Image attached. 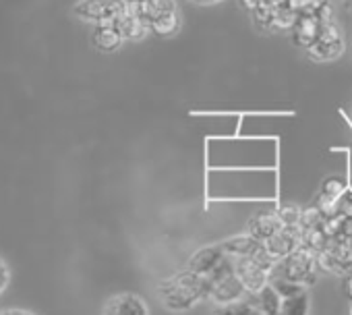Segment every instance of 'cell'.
Here are the masks:
<instances>
[{
    "label": "cell",
    "mask_w": 352,
    "mask_h": 315,
    "mask_svg": "<svg viewBox=\"0 0 352 315\" xmlns=\"http://www.w3.org/2000/svg\"><path fill=\"white\" fill-rule=\"evenodd\" d=\"M325 5H329V0H288V7L296 15H315Z\"/></svg>",
    "instance_id": "20"
},
{
    "label": "cell",
    "mask_w": 352,
    "mask_h": 315,
    "mask_svg": "<svg viewBox=\"0 0 352 315\" xmlns=\"http://www.w3.org/2000/svg\"><path fill=\"white\" fill-rule=\"evenodd\" d=\"M206 282H208V298L206 301H212L214 305H230L249 294L245 284L236 276L234 259L230 255L210 276H206Z\"/></svg>",
    "instance_id": "2"
},
{
    "label": "cell",
    "mask_w": 352,
    "mask_h": 315,
    "mask_svg": "<svg viewBox=\"0 0 352 315\" xmlns=\"http://www.w3.org/2000/svg\"><path fill=\"white\" fill-rule=\"evenodd\" d=\"M214 315H263V313L255 307L251 294H247L245 298H241V301H236V303H230V305H216Z\"/></svg>",
    "instance_id": "16"
},
{
    "label": "cell",
    "mask_w": 352,
    "mask_h": 315,
    "mask_svg": "<svg viewBox=\"0 0 352 315\" xmlns=\"http://www.w3.org/2000/svg\"><path fill=\"white\" fill-rule=\"evenodd\" d=\"M122 3H124L126 7H137V5L143 3V0H122Z\"/></svg>",
    "instance_id": "27"
},
{
    "label": "cell",
    "mask_w": 352,
    "mask_h": 315,
    "mask_svg": "<svg viewBox=\"0 0 352 315\" xmlns=\"http://www.w3.org/2000/svg\"><path fill=\"white\" fill-rule=\"evenodd\" d=\"M282 228H284V222L280 220L278 212H261L249 220V235H253L261 243L276 237Z\"/></svg>",
    "instance_id": "9"
},
{
    "label": "cell",
    "mask_w": 352,
    "mask_h": 315,
    "mask_svg": "<svg viewBox=\"0 0 352 315\" xmlns=\"http://www.w3.org/2000/svg\"><path fill=\"white\" fill-rule=\"evenodd\" d=\"M267 3H270L274 9H282V7H286V5H288V0H267Z\"/></svg>",
    "instance_id": "24"
},
{
    "label": "cell",
    "mask_w": 352,
    "mask_h": 315,
    "mask_svg": "<svg viewBox=\"0 0 352 315\" xmlns=\"http://www.w3.org/2000/svg\"><path fill=\"white\" fill-rule=\"evenodd\" d=\"M226 257H228V255H226L222 243H220V245H210V247H204V249L195 251L193 257L189 259L187 268H189L191 272H195V274H199V276L206 278V276H210Z\"/></svg>",
    "instance_id": "7"
},
{
    "label": "cell",
    "mask_w": 352,
    "mask_h": 315,
    "mask_svg": "<svg viewBox=\"0 0 352 315\" xmlns=\"http://www.w3.org/2000/svg\"><path fill=\"white\" fill-rule=\"evenodd\" d=\"M114 28H116V30L122 34V38L129 40V42H139V40H143L147 34H151V32H149V25H147L145 19L139 15L137 7H129V9L116 19Z\"/></svg>",
    "instance_id": "8"
},
{
    "label": "cell",
    "mask_w": 352,
    "mask_h": 315,
    "mask_svg": "<svg viewBox=\"0 0 352 315\" xmlns=\"http://www.w3.org/2000/svg\"><path fill=\"white\" fill-rule=\"evenodd\" d=\"M126 9L129 7L122 0H79L75 5V15L96 25H114Z\"/></svg>",
    "instance_id": "5"
},
{
    "label": "cell",
    "mask_w": 352,
    "mask_h": 315,
    "mask_svg": "<svg viewBox=\"0 0 352 315\" xmlns=\"http://www.w3.org/2000/svg\"><path fill=\"white\" fill-rule=\"evenodd\" d=\"M251 298H253V303H255V307L263 313V315H280V311H282V294L272 286V284H267V286H263L259 292H255V294H251Z\"/></svg>",
    "instance_id": "14"
},
{
    "label": "cell",
    "mask_w": 352,
    "mask_h": 315,
    "mask_svg": "<svg viewBox=\"0 0 352 315\" xmlns=\"http://www.w3.org/2000/svg\"><path fill=\"white\" fill-rule=\"evenodd\" d=\"M346 5H348V7H352V0H346Z\"/></svg>",
    "instance_id": "28"
},
{
    "label": "cell",
    "mask_w": 352,
    "mask_h": 315,
    "mask_svg": "<svg viewBox=\"0 0 352 315\" xmlns=\"http://www.w3.org/2000/svg\"><path fill=\"white\" fill-rule=\"evenodd\" d=\"M344 48H346L344 34H342L340 25L336 23V19H331L327 23H321V30H319L317 40L305 52L315 63H329V61L340 58L344 54Z\"/></svg>",
    "instance_id": "4"
},
{
    "label": "cell",
    "mask_w": 352,
    "mask_h": 315,
    "mask_svg": "<svg viewBox=\"0 0 352 315\" xmlns=\"http://www.w3.org/2000/svg\"><path fill=\"white\" fill-rule=\"evenodd\" d=\"M317 268H319L317 253L307 247H298L294 253H290L288 257H284L276 263V268L272 270V276L286 278V280L307 288L317 280Z\"/></svg>",
    "instance_id": "3"
},
{
    "label": "cell",
    "mask_w": 352,
    "mask_h": 315,
    "mask_svg": "<svg viewBox=\"0 0 352 315\" xmlns=\"http://www.w3.org/2000/svg\"><path fill=\"white\" fill-rule=\"evenodd\" d=\"M216 3H222V0H195V5H216Z\"/></svg>",
    "instance_id": "26"
},
{
    "label": "cell",
    "mask_w": 352,
    "mask_h": 315,
    "mask_svg": "<svg viewBox=\"0 0 352 315\" xmlns=\"http://www.w3.org/2000/svg\"><path fill=\"white\" fill-rule=\"evenodd\" d=\"M179 7H176L174 0H143L141 5H137V11L139 15L145 19V23L149 25L151 21H155L157 17L170 13V11H176Z\"/></svg>",
    "instance_id": "15"
},
{
    "label": "cell",
    "mask_w": 352,
    "mask_h": 315,
    "mask_svg": "<svg viewBox=\"0 0 352 315\" xmlns=\"http://www.w3.org/2000/svg\"><path fill=\"white\" fill-rule=\"evenodd\" d=\"M280 315H309V292H307V288L292 294V296H286L282 301Z\"/></svg>",
    "instance_id": "17"
},
{
    "label": "cell",
    "mask_w": 352,
    "mask_h": 315,
    "mask_svg": "<svg viewBox=\"0 0 352 315\" xmlns=\"http://www.w3.org/2000/svg\"><path fill=\"white\" fill-rule=\"evenodd\" d=\"M298 15L286 5L282 9H276V21H274V32H292Z\"/></svg>",
    "instance_id": "19"
},
{
    "label": "cell",
    "mask_w": 352,
    "mask_h": 315,
    "mask_svg": "<svg viewBox=\"0 0 352 315\" xmlns=\"http://www.w3.org/2000/svg\"><path fill=\"white\" fill-rule=\"evenodd\" d=\"M91 42H94V46L100 52L112 54V52H116L122 46L124 38H122V34L114 25H96L94 32H91Z\"/></svg>",
    "instance_id": "11"
},
{
    "label": "cell",
    "mask_w": 352,
    "mask_h": 315,
    "mask_svg": "<svg viewBox=\"0 0 352 315\" xmlns=\"http://www.w3.org/2000/svg\"><path fill=\"white\" fill-rule=\"evenodd\" d=\"M102 315H149V307L139 294L120 292L106 301Z\"/></svg>",
    "instance_id": "6"
},
{
    "label": "cell",
    "mask_w": 352,
    "mask_h": 315,
    "mask_svg": "<svg viewBox=\"0 0 352 315\" xmlns=\"http://www.w3.org/2000/svg\"><path fill=\"white\" fill-rule=\"evenodd\" d=\"M157 298L164 309L181 313L193 309L197 303L208 298V282L204 276L185 268L157 284Z\"/></svg>",
    "instance_id": "1"
},
{
    "label": "cell",
    "mask_w": 352,
    "mask_h": 315,
    "mask_svg": "<svg viewBox=\"0 0 352 315\" xmlns=\"http://www.w3.org/2000/svg\"><path fill=\"white\" fill-rule=\"evenodd\" d=\"M319 30H321V21L315 15H298L296 23H294V30L290 32L294 46H298L302 50L311 48L313 42L319 36Z\"/></svg>",
    "instance_id": "10"
},
{
    "label": "cell",
    "mask_w": 352,
    "mask_h": 315,
    "mask_svg": "<svg viewBox=\"0 0 352 315\" xmlns=\"http://www.w3.org/2000/svg\"><path fill=\"white\" fill-rule=\"evenodd\" d=\"M263 243L257 241L253 235H239V237H232V239H226L222 243L226 255H230L232 259H239V257H249L253 255Z\"/></svg>",
    "instance_id": "13"
},
{
    "label": "cell",
    "mask_w": 352,
    "mask_h": 315,
    "mask_svg": "<svg viewBox=\"0 0 352 315\" xmlns=\"http://www.w3.org/2000/svg\"><path fill=\"white\" fill-rule=\"evenodd\" d=\"M261 3H263V0H241V5H243L249 13H251V11H255Z\"/></svg>",
    "instance_id": "23"
},
{
    "label": "cell",
    "mask_w": 352,
    "mask_h": 315,
    "mask_svg": "<svg viewBox=\"0 0 352 315\" xmlns=\"http://www.w3.org/2000/svg\"><path fill=\"white\" fill-rule=\"evenodd\" d=\"M350 315H352V307H350Z\"/></svg>",
    "instance_id": "30"
},
{
    "label": "cell",
    "mask_w": 352,
    "mask_h": 315,
    "mask_svg": "<svg viewBox=\"0 0 352 315\" xmlns=\"http://www.w3.org/2000/svg\"><path fill=\"white\" fill-rule=\"evenodd\" d=\"M9 284V268L5 265V261L0 259V292L5 290V286Z\"/></svg>",
    "instance_id": "22"
},
{
    "label": "cell",
    "mask_w": 352,
    "mask_h": 315,
    "mask_svg": "<svg viewBox=\"0 0 352 315\" xmlns=\"http://www.w3.org/2000/svg\"><path fill=\"white\" fill-rule=\"evenodd\" d=\"M251 19L255 21V25L263 32H274V21H276V9L267 3V0H263V3L251 11Z\"/></svg>",
    "instance_id": "18"
},
{
    "label": "cell",
    "mask_w": 352,
    "mask_h": 315,
    "mask_svg": "<svg viewBox=\"0 0 352 315\" xmlns=\"http://www.w3.org/2000/svg\"><path fill=\"white\" fill-rule=\"evenodd\" d=\"M344 193H346V181H342L338 177H327L321 183V197H327V199L338 202Z\"/></svg>",
    "instance_id": "21"
},
{
    "label": "cell",
    "mask_w": 352,
    "mask_h": 315,
    "mask_svg": "<svg viewBox=\"0 0 352 315\" xmlns=\"http://www.w3.org/2000/svg\"><path fill=\"white\" fill-rule=\"evenodd\" d=\"M3 315H32L28 311H21V309H11V311H5Z\"/></svg>",
    "instance_id": "25"
},
{
    "label": "cell",
    "mask_w": 352,
    "mask_h": 315,
    "mask_svg": "<svg viewBox=\"0 0 352 315\" xmlns=\"http://www.w3.org/2000/svg\"><path fill=\"white\" fill-rule=\"evenodd\" d=\"M181 28H183V19H181L179 9L170 11V13H166V15H162V17H157L155 21L149 23V32L155 38H162V40L174 38L176 34L181 32Z\"/></svg>",
    "instance_id": "12"
},
{
    "label": "cell",
    "mask_w": 352,
    "mask_h": 315,
    "mask_svg": "<svg viewBox=\"0 0 352 315\" xmlns=\"http://www.w3.org/2000/svg\"><path fill=\"white\" fill-rule=\"evenodd\" d=\"M350 189H352V181H350Z\"/></svg>",
    "instance_id": "29"
}]
</instances>
